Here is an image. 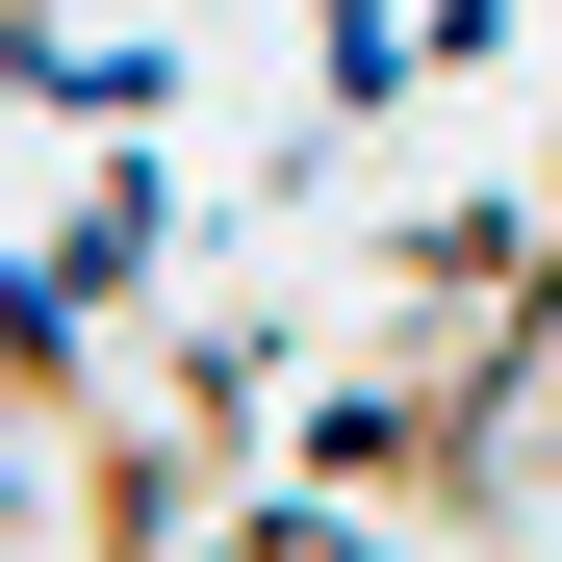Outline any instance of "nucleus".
Returning <instances> with one entry per match:
<instances>
[{"instance_id":"f257e3e1","label":"nucleus","mask_w":562,"mask_h":562,"mask_svg":"<svg viewBox=\"0 0 562 562\" xmlns=\"http://www.w3.org/2000/svg\"><path fill=\"white\" fill-rule=\"evenodd\" d=\"M154 256H179V179H154V154L52 205V256H26V384H52V435L103 409V307H154Z\"/></svg>"},{"instance_id":"f03ea898","label":"nucleus","mask_w":562,"mask_h":562,"mask_svg":"<svg viewBox=\"0 0 562 562\" xmlns=\"http://www.w3.org/2000/svg\"><path fill=\"white\" fill-rule=\"evenodd\" d=\"M537 205H562V179H537ZM537 333H562V256H537Z\"/></svg>"}]
</instances>
